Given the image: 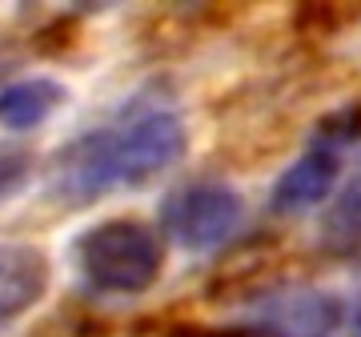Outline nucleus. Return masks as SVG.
Returning a JSON list of instances; mask_svg holds the SVG:
<instances>
[{
	"label": "nucleus",
	"mask_w": 361,
	"mask_h": 337,
	"mask_svg": "<svg viewBox=\"0 0 361 337\" xmlns=\"http://www.w3.org/2000/svg\"><path fill=\"white\" fill-rule=\"evenodd\" d=\"M189 153V125L161 97H137L97 129L77 133L52 153L44 193L56 205H92L109 193L145 189Z\"/></svg>",
	"instance_id": "obj_1"
},
{
	"label": "nucleus",
	"mask_w": 361,
	"mask_h": 337,
	"mask_svg": "<svg viewBox=\"0 0 361 337\" xmlns=\"http://www.w3.org/2000/svg\"><path fill=\"white\" fill-rule=\"evenodd\" d=\"M73 269L89 293L141 298L165 273V237L141 217H104L73 241Z\"/></svg>",
	"instance_id": "obj_2"
},
{
	"label": "nucleus",
	"mask_w": 361,
	"mask_h": 337,
	"mask_svg": "<svg viewBox=\"0 0 361 337\" xmlns=\"http://www.w3.org/2000/svg\"><path fill=\"white\" fill-rule=\"evenodd\" d=\"M157 225L169 241H177L189 253H213L229 245L245 225V197L229 181L197 177L177 189H169L157 205Z\"/></svg>",
	"instance_id": "obj_3"
},
{
	"label": "nucleus",
	"mask_w": 361,
	"mask_h": 337,
	"mask_svg": "<svg viewBox=\"0 0 361 337\" xmlns=\"http://www.w3.org/2000/svg\"><path fill=\"white\" fill-rule=\"evenodd\" d=\"M341 168H345V149L310 137L305 149L269 185V213H277V217H305V213H313L322 205L329 209V201L341 193Z\"/></svg>",
	"instance_id": "obj_4"
},
{
	"label": "nucleus",
	"mask_w": 361,
	"mask_h": 337,
	"mask_svg": "<svg viewBox=\"0 0 361 337\" xmlns=\"http://www.w3.org/2000/svg\"><path fill=\"white\" fill-rule=\"evenodd\" d=\"M345 305L313 286H289L265 293L253 305V321L265 325L273 337H329L345 321Z\"/></svg>",
	"instance_id": "obj_5"
},
{
	"label": "nucleus",
	"mask_w": 361,
	"mask_h": 337,
	"mask_svg": "<svg viewBox=\"0 0 361 337\" xmlns=\"http://www.w3.org/2000/svg\"><path fill=\"white\" fill-rule=\"evenodd\" d=\"M52 261L40 245L0 241V333L49 298Z\"/></svg>",
	"instance_id": "obj_6"
},
{
	"label": "nucleus",
	"mask_w": 361,
	"mask_h": 337,
	"mask_svg": "<svg viewBox=\"0 0 361 337\" xmlns=\"http://www.w3.org/2000/svg\"><path fill=\"white\" fill-rule=\"evenodd\" d=\"M68 104V85L56 77H20L0 89V129L32 133Z\"/></svg>",
	"instance_id": "obj_7"
},
{
	"label": "nucleus",
	"mask_w": 361,
	"mask_h": 337,
	"mask_svg": "<svg viewBox=\"0 0 361 337\" xmlns=\"http://www.w3.org/2000/svg\"><path fill=\"white\" fill-rule=\"evenodd\" d=\"M322 249L325 253H353L361 249V168L353 181L341 185V193L329 201L322 217Z\"/></svg>",
	"instance_id": "obj_8"
},
{
	"label": "nucleus",
	"mask_w": 361,
	"mask_h": 337,
	"mask_svg": "<svg viewBox=\"0 0 361 337\" xmlns=\"http://www.w3.org/2000/svg\"><path fill=\"white\" fill-rule=\"evenodd\" d=\"M310 137L329 141V145H337V149H345V153H349V149L361 141V101L334 104L329 113H322V117L313 121Z\"/></svg>",
	"instance_id": "obj_9"
},
{
	"label": "nucleus",
	"mask_w": 361,
	"mask_h": 337,
	"mask_svg": "<svg viewBox=\"0 0 361 337\" xmlns=\"http://www.w3.org/2000/svg\"><path fill=\"white\" fill-rule=\"evenodd\" d=\"M32 168H37V157L25 145L0 141V205H8L16 193H25V185L32 181Z\"/></svg>",
	"instance_id": "obj_10"
},
{
	"label": "nucleus",
	"mask_w": 361,
	"mask_h": 337,
	"mask_svg": "<svg viewBox=\"0 0 361 337\" xmlns=\"http://www.w3.org/2000/svg\"><path fill=\"white\" fill-rule=\"evenodd\" d=\"M209 337H273V333L265 325L249 321V325H225V329H217V333H209Z\"/></svg>",
	"instance_id": "obj_11"
},
{
	"label": "nucleus",
	"mask_w": 361,
	"mask_h": 337,
	"mask_svg": "<svg viewBox=\"0 0 361 337\" xmlns=\"http://www.w3.org/2000/svg\"><path fill=\"white\" fill-rule=\"evenodd\" d=\"M345 325H349V337H361V289H357V298H353V305H349V313H345Z\"/></svg>",
	"instance_id": "obj_12"
}]
</instances>
